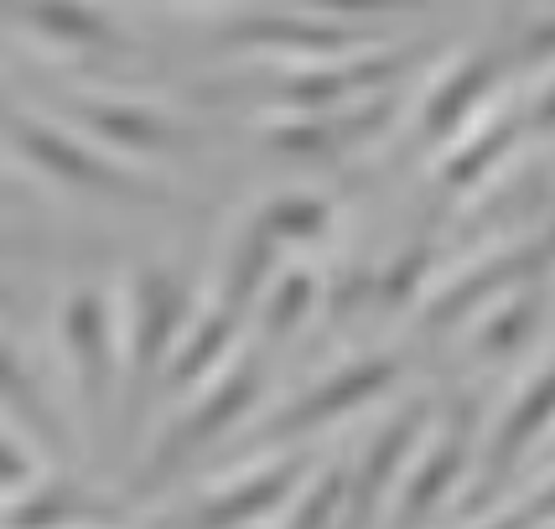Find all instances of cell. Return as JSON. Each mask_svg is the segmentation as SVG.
I'll return each instance as SVG.
<instances>
[{
    "label": "cell",
    "instance_id": "7a4b0ae2",
    "mask_svg": "<svg viewBox=\"0 0 555 529\" xmlns=\"http://www.w3.org/2000/svg\"><path fill=\"white\" fill-rule=\"evenodd\" d=\"M22 22L63 48H104L109 42V22L83 0H22Z\"/></svg>",
    "mask_w": 555,
    "mask_h": 529
},
{
    "label": "cell",
    "instance_id": "6da1fadb",
    "mask_svg": "<svg viewBox=\"0 0 555 529\" xmlns=\"http://www.w3.org/2000/svg\"><path fill=\"white\" fill-rule=\"evenodd\" d=\"M11 136L22 141V151L37 162V167L57 171L63 182H78V188H99V193H115V197H145V182L130 177L115 151H94L83 136H68L57 125L37 120V115H22L11 125Z\"/></svg>",
    "mask_w": 555,
    "mask_h": 529
},
{
    "label": "cell",
    "instance_id": "277c9868",
    "mask_svg": "<svg viewBox=\"0 0 555 529\" xmlns=\"http://www.w3.org/2000/svg\"><path fill=\"white\" fill-rule=\"evenodd\" d=\"M266 229L275 234H317L327 223V203L322 197H307V193H291V197H275L266 214H260Z\"/></svg>",
    "mask_w": 555,
    "mask_h": 529
},
{
    "label": "cell",
    "instance_id": "3957f363",
    "mask_svg": "<svg viewBox=\"0 0 555 529\" xmlns=\"http://www.w3.org/2000/svg\"><path fill=\"white\" fill-rule=\"evenodd\" d=\"M89 120L99 125V141L109 145V151H156V145L171 141V125L151 104L99 99V109H89Z\"/></svg>",
    "mask_w": 555,
    "mask_h": 529
}]
</instances>
